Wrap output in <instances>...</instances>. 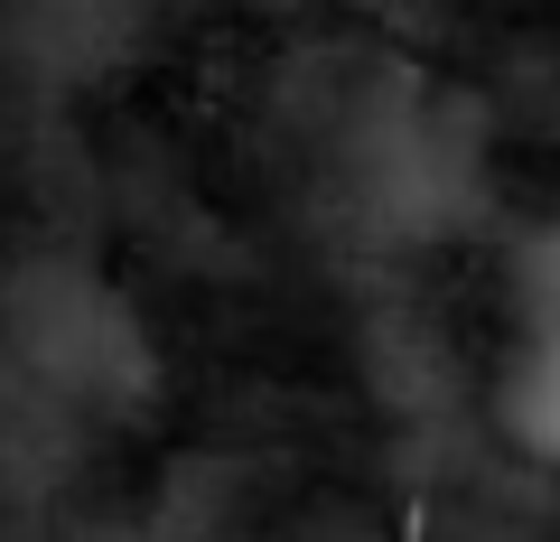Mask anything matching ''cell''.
Wrapping results in <instances>:
<instances>
[{"mask_svg":"<svg viewBox=\"0 0 560 542\" xmlns=\"http://www.w3.org/2000/svg\"><path fill=\"white\" fill-rule=\"evenodd\" d=\"M10 346H20V365L66 402H103V412H113V402L150 393V346H140L131 300H113L94 272H66V262H47V272L20 281V300H10Z\"/></svg>","mask_w":560,"mask_h":542,"instance_id":"obj_2","label":"cell"},{"mask_svg":"<svg viewBox=\"0 0 560 542\" xmlns=\"http://www.w3.org/2000/svg\"><path fill=\"white\" fill-rule=\"evenodd\" d=\"M495 430L523 459L560 468V224H523V234L504 243Z\"/></svg>","mask_w":560,"mask_h":542,"instance_id":"obj_3","label":"cell"},{"mask_svg":"<svg viewBox=\"0 0 560 542\" xmlns=\"http://www.w3.org/2000/svg\"><path fill=\"white\" fill-rule=\"evenodd\" d=\"M346 197L383 234H440L477 197V141L440 84H393L346 131Z\"/></svg>","mask_w":560,"mask_h":542,"instance_id":"obj_1","label":"cell"}]
</instances>
